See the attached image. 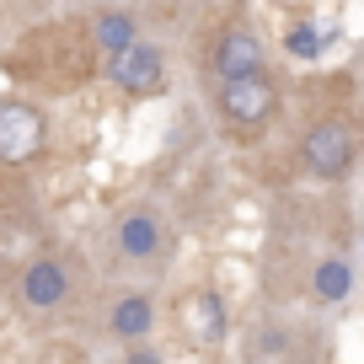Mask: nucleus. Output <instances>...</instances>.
Returning a JSON list of instances; mask_svg holds the SVG:
<instances>
[{
    "label": "nucleus",
    "mask_w": 364,
    "mask_h": 364,
    "mask_svg": "<svg viewBox=\"0 0 364 364\" xmlns=\"http://www.w3.org/2000/svg\"><path fill=\"white\" fill-rule=\"evenodd\" d=\"M273 113H279V91L262 70L220 80V118H225L230 134H257V129L273 124Z\"/></svg>",
    "instance_id": "obj_1"
},
{
    "label": "nucleus",
    "mask_w": 364,
    "mask_h": 364,
    "mask_svg": "<svg viewBox=\"0 0 364 364\" xmlns=\"http://www.w3.org/2000/svg\"><path fill=\"white\" fill-rule=\"evenodd\" d=\"M353 134H348V124L343 118H321V124H311L306 129V139H300V161H306V171L311 177H321V182H343L353 171Z\"/></svg>",
    "instance_id": "obj_2"
},
{
    "label": "nucleus",
    "mask_w": 364,
    "mask_h": 364,
    "mask_svg": "<svg viewBox=\"0 0 364 364\" xmlns=\"http://www.w3.org/2000/svg\"><path fill=\"white\" fill-rule=\"evenodd\" d=\"M107 75H113L118 91H129V97H156V91L166 86V59H161L156 43L134 38L129 48L107 54Z\"/></svg>",
    "instance_id": "obj_3"
},
{
    "label": "nucleus",
    "mask_w": 364,
    "mask_h": 364,
    "mask_svg": "<svg viewBox=\"0 0 364 364\" xmlns=\"http://www.w3.org/2000/svg\"><path fill=\"white\" fill-rule=\"evenodd\" d=\"M48 124L27 102H0V166H27L43 150Z\"/></svg>",
    "instance_id": "obj_4"
},
{
    "label": "nucleus",
    "mask_w": 364,
    "mask_h": 364,
    "mask_svg": "<svg viewBox=\"0 0 364 364\" xmlns=\"http://www.w3.org/2000/svg\"><path fill=\"white\" fill-rule=\"evenodd\" d=\"M70 268L65 262H54V257H38V262H27L22 268V279H16V300H22L27 311H59L70 300Z\"/></svg>",
    "instance_id": "obj_5"
},
{
    "label": "nucleus",
    "mask_w": 364,
    "mask_h": 364,
    "mask_svg": "<svg viewBox=\"0 0 364 364\" xmlns=\"http://www.w3.org/2000/svg\"><path fill=\"white\" fill-rule=\"evenodd\" d=\"M182 332H188L193 348H220L225 332H230L225 300H220L215 289H188V295H182Z\"/></svg>",
    "instance_id": "obj_6"
},
{
    "label": "nucleus",
    "mask_w": 364,
    "mask_h": 364,
    "mask_svg": "<svg viewBox=\"0 0 364 364\" xmlns=\"http://www.w3.org/2000/svg\"><path fill=\"white\" fill-rule=\"evenodd\" d=\"M161 241H166V230H161V220L150 215V209H129L113 225V247H118V257H129V262H150L161 252Z\"/></svg>",
    "instance_id": "obj_7"
},
{
    "label": "nucleus",
    "mask_w": 364,
    "mask_h": 364,
    "mask_svg": "<svg viewBox=\"0 0 364 364\" xmlns=\"http://www.w3.org/2000/svg\"><path fill=\"white\" fill-rule=\"evenodd\" d=\"M107 332H113L118 343H139L156 332V300L145 295V289H129V295L113 300V311H107Z\"/></svg>",
    "instance_id": "obj_8"
},
{
    "label": "nucleus",
    "mask_w": 364,
    "mask_h": 364,
    "mask_svg": "<svg viewBox=\"0 0 364 364\" xmlns=\"http://www.w3.org/2000/svg\"><path fill=\"white\" fill-rule=\"evenodd\" d=\"M215 70H220V80L262 70V43H257V33H252V27H230V33L220 38V48H215Z\"/></svg>",
    "instance_id": "obj_9"
},
{
    "label": "nucleus",
    "mask_w": 364,
    "mask_h": 364,
    "mask_svg": "<svg viewBox=\"0 0 364 364\" xmlns=\"http://www.w3.org/2000/svg\"><path fill=\"white\" fill-rule=\"evenodd\" d=\"M348 289H353V268H348L343 257L316 262V273H311V295H316L321 306H343V300H348Z\"/></svg>",
    "instance_id": "obj_10"
},
{
    "label": "nucleus",
    "mask_w": 364,
    "mask_h": 364,
    "mask_svg": "<svg viewBox=\"0 0 364 364\" xmlns=\"http://www.w3.org/2000/svg\"><path fill=\"white\" fill-rule=\"evenodd\" d=\"M91 38H97V48L102 54H118V48H129L139 38V22L129 11H102L97 22H91Z\"/></svg>",
    "instance_id": "obj_11"
},
{
    "label": "nucleus",
    "mask_w": 364,
    "mask_h": 364,
    "mask_svg": "<svg viewBox=\"0 0 364 364\" xmlns=\"http://www.w3.org/2000/svg\"><path fill=\"white\" fill-rule=\"evenodd\" d=\"M327 43H332V27H316V22H295L284 33V48L295 59H321V54H327Z\"/></svg>",
    "instance_id": "obj_12"
},
{
    "label": "nucleus",
    "mask_w": 364,
    "mask_h": 364,
    "mask_svg": "<svg viewBox=\"0 0 364 364\" xmlns=\"http://www.w3.org/2000/svg\"><path fill=\"white\" fill-rule=\"evenodd\" d=\"M156 359H161V353L145 348V338H139V343H134V364H156Z\"/></svg>",
    "instance_id": "obj_13"
}]
</instances>
